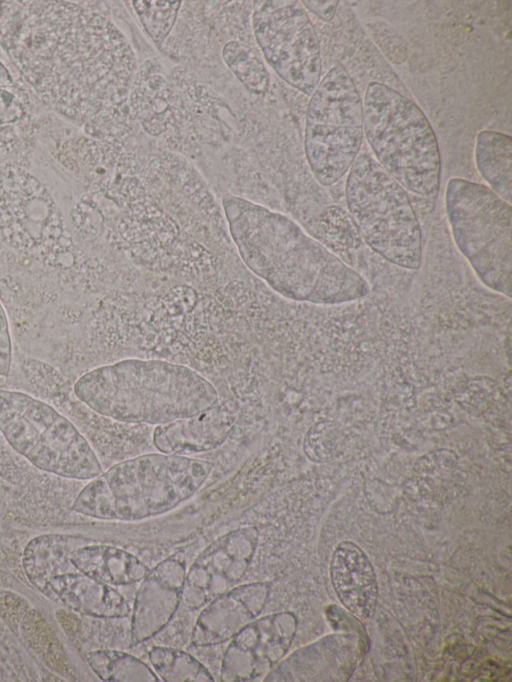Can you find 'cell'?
Here are the masks:
<instances>
[{
  "label": "cell",
  "mask_w": 512,
  "mask_h": 682,
  "mask_svg": "<svg viewBox=\"0 0 512 682\" xmlns=\"http://www.w3.org/2000/svg\"><path fill=\"white\" fill-rule=\"evenodd\" d=\"M222 204L242 261L281 296L334 305L369 293L358 272L286 215L233 195L225 196Z\"/></svg>",
  "instance_id": "1"
},
{
  "label": "cell",
  "mask_w": 512,
  "mask_h": 682,
  "mask_svg": "<svg viewBox=\"0 0 512 682\" xmlns=\"http://www.w3.org/2000/svg\"><path fill=\"white\" fill-rule=\"evenodd\" d=\"M77 398L94 412L130 424L163 425L194 416L219 401L214 385L182 364L124 359L83 374Z\"/></svg>",
  "instance_id": "2"
},
{
  "label": "cell",
  "mask_w": 512,
  "mask_h": 682,
  "mask_svg": "<svg viewBox=\"0 0 512 682\" xmlns=\"http://www.w3.org/2000/svg\"><path fill=\"white\" fill-rule=\"evenodd\" d=\"M212 467L208 461L184 455L137 456L91 479L71 509L102 520L136 521L161 515L193 496Z\"/></svg>",
  "instance_id": "3"
},
{
  "label": "cell",
  "mask_w": 512,
  "mask_h": 682,
  "mask_svg": "<svg viewBox=\"0 0 512 682\" xmlns=\"http://www.w3.org/2000/svg\"><path fill=\"white\" fill-rule=\"evenodd\" d=\"M363 130L377 162L405 189L436 196L441 160L434 131L410 99L371 82L363 101Z\"/></svg>",
  "instance_id": "4"
},
{
  "label": "cell",
  "mask_w": 512,
  "mask_h": 682,
  "mask_svg": "<svg viewBox=\"0 0 512 682\" xmlns=\"http://www.w3.org/2000/svg\"><path fill=\"white\" fill-rule=\"evenodd\" d=\"M346 201L359 235L375 252L399 267H420L422 234L407 192L371 156L360 154L351 165Z\"/></svg>",
  "instance_id": "5"
},
{
  "label": "cell",
  "mask_w": 512,
  "mask_h": 682,
  "mask_svg": "<svg viewBox=\"0 0 512 682\" xmlns=\"http://www.w3.org/2000/svg\"><path fill=\"white\" fill-rule=\"evenodd\" d=\"M445 206L454 241L479 279L511 297L512 209L489 187L452 178Z\"/></svg>",
  "instance_id": "6"
},
{
  "label": "cell",
  "mask_w": 512,
  "mask_h": 682,
  "mask_svg": "<svg viewBox=\"0 0 512 682\" xmlns=\"http://www.w3.org/2000/svg\"><path fill=\"white\" fill-rule=\"evenodd\" d=\"M0 432L38 469L78 480L102 473L95 452L74 424L28 394L0 390Z\"/></svg>",
  "instance_id": "7"
},
{
  "label": "cell",
  "mask_w": 512,
  "mask_h": 682,
  "mask_svg": "<svg viewBox=\"0 0 512 682\" xmlns=\"http://www.w3.org/2000/svg\"><path fill=\"white\" fill-rule=\"evenodd\" d=\"M363 102L346 68L335 64L308 104L305 153L323 185L338 181L358 156L363 136Z\"/></svg>",
  "instance_id": "8"
},
{
  "label": "cell",
  "mask_w": 512,
  "mask_h": 682,
  "mask_svg": "<svg viewBox=\"0 0 512 682\" xmlns=\"http://www.w3.org/2000/svg\"><path fill=\"white\" fill-rule=\"evenodd\" d=\"M75 535L44 534L24 549L22 564L31 584L49 599L78 613L100 618L127 616L130 608L113 586L75 569L68 552Z\"/></svg>",
  "instance_id": "9"
},
{
  "label": "cell",
  "mask_w": 512,
  "mask_h": 682,
  "mask_svg": "<svg viewBox=\"0 0 512 682\" xmlns=\"http://www.w3.org/2000/svg\"><path fill=\"white\" fill-rule=\"evenodd\" d=\"M255 10L253 31L270 67L286 83L312 95L320 82L319 40L298 1L265 2Z\"/></svg>",
  "instance_id": "10"
},
{
  "label": "cell",
  "mask_w": 512,
  "mask_h": 682,
  "mask_svg": "<svg viewBox=\"0 0 512 682\" xmlns=\"http://www.w3.org/2000/svg\"><path fill=\"white\" fill-rule=\"evenodd\" d=\"M255 527L232 531L212 543L186 574L181 598L192 609L226 592L245 574L258 543Z\"/></svg>",
  "instance_id": "11"
},
{
  "label": "cell",
  "mask_w": 512,
  "mask_h": 682,
  "mask_svg": "<svg viewBox=\"0 0 512 682\" xmlns=\"http://www.w3.org/2000/svg\"><path fill=\"white\" fill-rule=\"evenodd\" d=\"M295 631L296 618L289 612L251 621L230 639L221 679L247 681L263 675L287 652Z\"/></svg>",
  "instance_id": "12"
},
{
  "label": "cell",
  "mask_w": 512,
  "mask_h": 682,
  "mask_svg": "<svg viewBox=\"0 0 512 682\" xmlns=\"http://www.w3.org/2000/svg\"><path fill=\"white\" fill-rule=\"evenodd\" d=\"M236 416L218 403L194 416L156 426L152 440L165 454L202 453L220 447L235 425Z\"/></svg>",
  "instance_id": "13"
},
{
  "label": "cell",
  "mask_w": 512,
  "mask_h": 682,
  "mask_svg": "<svg viewBox=\"0 0 512 682\" xmlns=\"http://www.w3.org/2000/svg\"><path fill=\"white\" fill-rule=\"evenodd\" d=\"M330 577L339 600L352 615L359 619L373 615L378 600L376 574L359 546L344 541L335 548Z\"/></svg>",
  "instance_id": "14"
},
{
  "label": "cell",
  "mask_w": 512,
  "mask_h": 682,
  "mask_svg": "<svg viewBox=\"0 0 512 682\" xmlns=\"http://www.w3.org/2000/svg\"><path fill=\"white\" fill-rule=\"evenodd\" d=\"M185 582L154 568L142 580L132 611V641L143 642L170 621L178 609Z\"/></svg>",
  "instance_id": "15"
},
{
  "label": "cell",
  "mask_w": 512,
  "mask_h": 682,
  "mask_svg": "<svg viewBox=\"0 0 512 682\" xmlns=\"http://www.w3.org/2000/svg\"><path fill=\"white\" fill-rule=\"evenodd\" d=\"M262 610L252 600L244 584L230 589L214 597L200 613L193 629L192 643L209 646L226 642Z\"/></svg>",
  "instance_id": "16"
},
{
  "label": "cell",
  "mask_w": 512,
  "mask_h": 682,
  "mask_svg": "<svg viewBox=\"0 0 512 682\" xmlns=\"http://www.w3.org/2000/svg\"><path fill=\"white\" fill-rule=\"evenodd\" d=\"M72 566L86 576L111 585H127L142 581L147 567L134 555L120 548L88 544L75 536L68 552Z\"/></svg>",
  "instance_id": "17"
},
{
  "label": "cell",
  "mask_w": 512,
  "mask_h": 682,
  "mask_svg": "<svg viewBox=\"0 0 512 682\" xmlns=\"http://www.w3.org/2000/svg\"><path fill=\"white\" fill-rule=\"evenodd\" d=\"M475 160L478 171L498 196L506 202L512 197V138L501 132L484 130L476 139Z\"/></svg>",
  "instance_id": "18"
},
{
  "label": "cell",
  "mask_w": 512,
  "mask_h": 682,
  "mask_svg": "<svg viewBox=\"0 0 512 682\" xmlns=\"http://www.w3.org/2000/svg\"><path fill=\"white\" fill-rule=\"evenodd\" d=\"M222 57L247 91L255 95L267 92L270 83L269 72L253 48L243 42L232 40L224 45Z\"/></svg>",
  "instance_id": "19"
},
{
  "label": "cell",
  "mask_w": 512,
  "mask_h": 682,
  "mask_svg": "<svg viewBox=\"0 0 512 682\" xmlns=\"http://www.w3.org/2000/svg\"><path fill=\"white\" fill-rule=\"evenodd\" d=\"M87 660L96 673L104 681H145L155 682L159 679L145 663L136 657L110 650L90 652Z\"/></svg>",
  "instance_id": "20"
},
{
  "label": "cell",
  "mask_w": 512,
  "mask_h": 682,
  "mask_svg": "<svg viewBox=\"0 0 512 682\" xmlns=\"http://www.w3.org/2000/svg\"><path fill=\"white\" fill-rule=\"evenodd\" d=\"M150 662L158 677L167 682H211L208 670L190 654L168 647H154Z\"/></svg>",
  "instance_id": "21"
},
{
  "label": "cell",
  "mask_w": 512,
  "mask_h": 682,
  "mask_svg": "<svg viewBox=\"0 0 512 682\" xmlns=\"http://www.w3.org/2000/svg\"><path fill=\"white\" fill-rule=\"evenodd\" d=\"M131 3L144 30L160 47L176 21L182 2L136 0Z\"/></svg>",
  "instance_id": "22"
},
{
  "label": "cell",
  "mask_w": 512,
  "mask_h": 682,
  "mask_svg": "<svg viewBox=\"0 0 512 682\" xmlns=\"http://www.w3.org/2000/svg\"><path fill=\"white\" fill-rule=\"evenodd\" d=\"M24 115L23 104L7 88H0V124L14 123Z\"/></svg>",
  "instance_id": "23"
},
{
  "label": "cell",
  "mask_w": 512,
  "mask_h": 682,
  "mask_svg": "<svg viewBox=\"0 0 512 682\" xmlns=\"http://www.w3.org/2000/svg\"><path fill=\"white\" fill-rule=\"evenodd\" d=\"M12 361V343L6 313L0 304V376H8Z\"/></svg>",
  "instance_id": "24"
},
{
  "label": "cell",
  "mask_w": 512,
  "mask_h": 682,
  "mask_svg": "<svg viewBox=\"0 0 512 682\" xmlns=\"http://www.w3.org/2000/svg\"><path fill=\"white\" fill-rule=\"evenodd\" d=\"M301 4H303V7L309 9L323 21L329 22L334 17L338 1H302Z\"/></svg>",
  "instance_id": "25"
},
{
  "label": "cell",
  "mask_w": 512,
  "mask_h": 682,
  "mask_svg": "<svg viewBox=\"0 0 512 682\" xmlns=\"http://www.w3.org/2000/svg\"><path fill=\"white\" fill-rule=\"evenodd\" d=\"M13 79L8 69L0 61V88H8L13 86Z\"/></svg>",
  "instance_id": "26"
}]
</instances>
